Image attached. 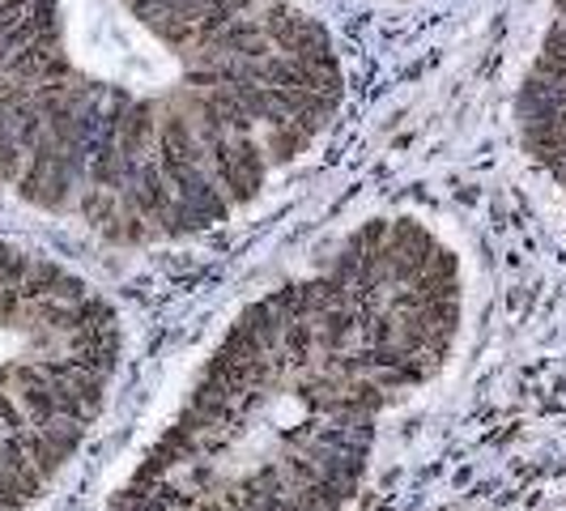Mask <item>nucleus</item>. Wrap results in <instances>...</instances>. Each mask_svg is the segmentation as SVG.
<instances>
[{
    "mask_svg": "<svg viewBox=\"0 0 566 511\" xmlns=\"http://www.w3.org/2000/svg\"><path fill=\"white\" fill-rule=\"evenodd\" d=\"M303 0H0V192L119 248L222 227L333 128Z\"/></svg>",
    "mask_w": 566,
    "mask_h": 511,
    "instance_id": "f257e3e1",
    "label": "nucleus"
},
{
    "mask_svg": "<svg viewBox=\"0 0 566 511\" xmlns=\"http://www.w3.org/2000/svg\"><path fill=\"white\" fill-rule=\"evenodd\" d=\"M464 320L455 248L375 218L227 328L112 511H340Z\"/></svg>",
    "mask_w": 566,
    "mask_h": 511,
    "instance_id": "f03ea898",
    "label": "nucleus"
}]
</instances>
